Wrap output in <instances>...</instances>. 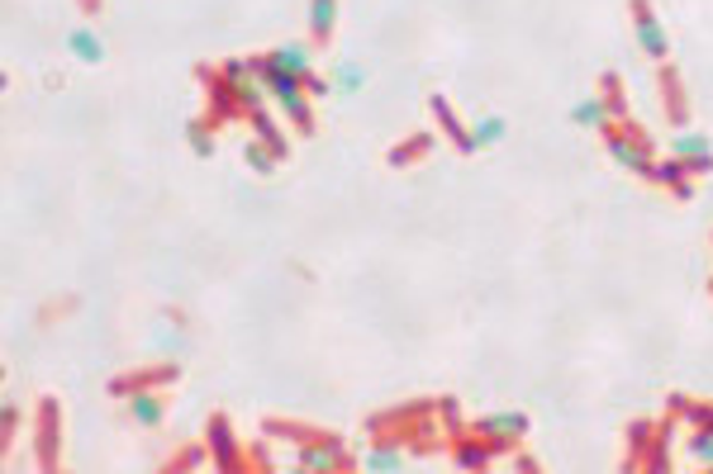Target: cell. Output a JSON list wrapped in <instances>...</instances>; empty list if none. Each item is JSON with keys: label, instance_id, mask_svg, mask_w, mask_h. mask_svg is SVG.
<instances>
[{"label": "cell", "instance_id": "obj_25", "mask_svg": "<svg viewBox=\"0 0 713 474\" xmlns=\"http://www.w3.org/2000/svg\"><path fill=\"white\" fill-rule=\"evenodd\" d=\"M600 100H604V110H608V118H632L628 114V86H624V76L618 72H600Z\"/></svg>", "mask_w": 713, "mask_h": 474}, {"label": "cell", "instance_id": "obj_36", "mask_svg": "<svg viewBox=\"0 0 713 474\" xmlns=\"http://www.w3.org/2000/svg\"><path fill=\"white\" fill-rule=\"evenodd\" d=\"M509 465H514V474H542V460H538V456H528L524 446H518V451H514Z\"/></svg>", "mask_w": 713, "mask_h": 474}, {"label": "cell", "instance_id": "obj_26", "mask_svg": "<svg viewBox=\"0 0 713 474\" xmlns=\"http://www.w3.org/2000/svg\"><path fill=\"white\" fill-rule=\"evenodd\" d=\"M196 465H210V446H205V441H186V446H176V451L162 460V474H181V470H196Z\"/></svg>", "mask_w": 713, "mask_h": 474}, {"label": "cell", "instance_id": "obj_35", "mask_svg": "<svg viewBox=\"0 0 713 474\" xmlns=\"http://www.w3.org/2000/svg\"><path fill=\"white\" fill-rule=\"evenodd\" d=\"M15 432H20V408L5 403V413H0V456L15 451Z\"/></svg>", "mask_w": 713, "mask_h": 474}, {"label": "cell", "instance_id": "obj_18", "mask_svg": "<svg viewBox=\"0 0 713 474\" xmlns=\"http://www.w3.org/2000/svg\"><path fill=\"white\" fill-rule=\"evenodd\" d=\"M167 389H143V394H134L128 399V417H134L138 427H162L167 423Z\"/></svg>", "mask_w": 713, "mask_h": 474}, {"label": "cell", "instance_id": "obj_40", "mask_svg": "<svg viewBox=\"0 0 713 474\" xmlns=\"http://www.w3.org/2000/svg\"><path fill=\"white\" fill-rule=\"evenodd\" d=\"M82 5V15H100V0H76Z\"/></svg>", "mask_w": 713, "mask_h": 474}, {"label": "cell", "instance_id": "obj_32", "mask_svg": "<svg viewBox=\"0 0 713 474\" xmlns=\"http://www.w3.org/2000/svg\"><path fill=\"white\" fill-rule=\"evenodd\" d=\"M699 152H713V142L704 134H694V128H680V134L671 138V157H680V162H690Z\"/></svg>", "mask_w": 713, "mask_h": 474}, {"label": "cell", "instance_id": "obj_20", "mask_svg": "<svg viewBox=\"0 0 713 474\" xmlns=\"http://www.w3.org/2000/svg\"><path fill=\"white\" fill-rule=\"evenodd\" d=\"M600 142H604V148H608V157H614L618 166H624V171H632V176H642V166L652 162V157H642V152L632 148V142H628L624 134H618V124H608L604 134H600Z\"/></svg>", "mask_w": 713, "mask_h": 474}, {"label": "cell", "instance_id": "obj_31", "mask_svg": "<svg viewBox=\"0 0 713 474\" xmlns=\"http://www.w3.org/2000/svg\"><path fill=\"white\" fill-rule=\"evenodd\" d=\"M685 456H690L699 470L713 465V427H690V437H685Z\"/></svg>", "mask_w": 713, "mask_h": 474}, {"label": "cell", "instance_id": "obj_3", "mask_svg": "<svg viewBox=\"0 0 713 474\" xmlns=\"http://www.w3.org/2000/svg\"><path fill=\"white\" fill-rule=\"evenodd\" d=\"M671 432L676 417H638L624 427V474H671Z\"/></svg>", "mask_w": 713, "mask_h": 474}, {"label": "cell", "instance_id": "obj_17", "mask_svg": "<svg viewBox=\"0 0 713 474\" xmlns=\"http://www.w3.org/2000/svg\"><path fill=\"white\" fill-rule=\"evenodd\" d=\"M333 34H339V0H309V43L323 52L333 48Z\"/></svg>", "mask_w": 713, "mask_h": 474}, {"label": "cell", "instance_id": "obj_29", "mask_svg": "<svg viewBox=\"0 0 713 474\" xmlns=\"http://www.w3.org/2000/svg\"><path fill=\"white\" fill-rule=\"evenodd\" d=\"M471 134H476V148H481V152L485 148H500V142L509 138V118H504V114H485L481 124L471 128Z\"/></svg>", "mask_w": 713, "mask_h": 474}, {"label": "cell", "instance_id": "obj_10", "mask_svg": "<svg viewBox=\"0 0 713 474\" xmlns=\"http://www.w3.org/2000/svg\"><path fill=\"white\" fill-rule=\"evenodd\" d=\"M628 20H632V34H638V48L647 52V58H652L656 67L661 62H671V38H666V29H661L652 0H628Z\"/></svg>", "mask_w": 713, "mask_h": 474}, {"label": "cell", "instance_id": "obj_19", "mask_svg": "<svg viewBox=\"0 0 713 474\" xmlns=\"http://www.w3.org/2000/svg\"><path fill=\"white\" fill-rule=\"evenodd\" d=\"M666 413L676 417V423H690V427H713V403L709 399H694V394H671Z\"/></svg>", "mask_w": 713, "mask_h": 474}, {"label": "cell", "instance_id": "obj_5", "mask_svg": "<svg viewBox=\"0 0 713 474\" xmlns=\"http://www.w3.org/2000/svg\"><path fill=\"white\" fill-rule=\"evenodd\" d=\"M34 465L44 474L62 470V403L53 394H38L34 403Z\"/></svg>", "mask_w": 713, "mask_h": 474}, {"label": "cell", "instance_id": "obj_9", "mask_svg": "<svg viewBox=\"0 0 713 474\" xmlns=\"http://www.w3.org/2000/svg\"><path fill=\"white\" fill-rule=\"evenodd\" d=\"M295 465L315 474H353L361 470V460L343 441H309V446H295Z\"/></svg>", "mask_w": 713, "mask_h": 474}, {"label": "cell", "instance_id": "obj_14", "mask_svg": "<svg viewBox=\"0 0 713 474\" xmlns=\"http://www.w3.org/2000/svg\"><path fill=\"white\" fill-rule=\"evenodd\" d=\"M466 427H471L476 437L500 441L504 451H518L528 437V427H533V417L528 413H485V417H466Z\"/></svg>", "mask_w": 713, "mask_h": 474}, {"label": "cell", "instance_id": "obj_6", "mask_svg": "<svg viewBox=\"0 0 713 474\" xmlns=\"http://www.w3.org/2000/svg\"><path fill=\"white\" fill-rule=\"evenodd\" d=\"M196 76L205 86V118H210L214 128H229V124H238V118H248V114H243L238 90L229 86V76L219 72L214 62H196Z\"/></svg>", "mask_w": 713, "mask_h": 474}, {"label": "cell", "instance_id": "obj_23", "mask_svg": "<svg viewBox=\"0 0 713 474\" xmlns=\"http://www.w3.org/2000/svg\"><path fill=\"white\" fill-rule=\"evenodd\" d=\"M67 52H72L76 62H82V67H106V58H110L106 43H100V38L90 34V29H72V34H67Z\"/></svg>", "mask_w": 713, "mask_h": 474}, {"label": "cell", "instance_id": "obj_27", "mask_svg": "<svg viewBox=\"0 0 713 474\" xmlns=\"http://www.w3.org/2000/svg\"><path fill=\"white\" fill-rule=\"evenodd\" d=\"M570 118H576L580 128H590V134H604L608 124H614V118H608V110H604V100H600V90H594V96H586L576 104V110H570Z\"/></svg>", "mask_w": 713, "mask_h": 474}, {"label": "cell", "instance_id": "obj_11", "mask_svg": "<svg viewBox=\"0 0 713 474\" xmlns=\"http://www.w3.org/2000/svg\"><path fill=\"white\" fill-rule=\"evenodd\" d=\"M647 186H656V190H666L671 200H694V176H690V166L680 162V157H652V162L642 166V176Z\"/></svg>", "mask_w": 713, "mask_h": 474}, {"label": "cell", "instance_id": "obj_24", "mask_svg": "<svg viewBox=\"0 0 713 474\" xmlns=\"http://www.w3.org/2000/svg\"><path fill=\"white\" fill-rule=\"evenodd\" d=\"M361 470L399 474V470H405V446H395V441H371V451L361 456Z\"/></svg>", "mask_w": 713, "mask_h": 474}, {"label": "cell", "instance_id": "obj_12", "mask_svg": "<svg viewBox=\"0 0 713 474\" xmlns=\"http://www.w3.org/2000/svg\"><path fill=\"white\" fill-rule=\"evenodd\" d=\"M428 114H433L438 134H443V138L452 142V152H457V157H476V152H481V148H476V134L462 124L457 104H452V100L443 96V90H433V96H428Z\"/></svg>", "mask_w": 713, "mask_h": 474}, {"label": "cell", "instance_id": "obj_30", "mask_svg": "<svg viewBox=\"0 0 713 474\" xmlns=\"http://www.w3.org/2000/svg\"><path fill=\"white\" fill-rule=\"evenodd\" d=\"M214 138H219V128L210 124V118H186V142L196 148V157H214Z\"/></svg>", "mask_w": 713, "mask_h": 474}, {"label": "cell", "instance_id": "obj_28", "mask_svg": "<svg viewBox=\"0 0 713 474\" xmlns=\"http://www.w3.org/2000/svg\"><path fill=\"white\" fill-rule=\"evenodd\" d=\"M243 166H248V171H257V176L267 180V176H276V171H281V157L271 152L262 138H253L248 148H243Z\"/></svg>", "mask_w": 713, "mask_h": 474}, {"label": "cell", "instance_id": "obj_38", "mask_svg": "<svg viewBox=\"0 0 713 474\" xmlns=\"http://www.w3.org/2000/svg\"><path fill=\"white\" fill-rule=\"evenodd\" d=\"M300 82H305L309 96H333V82H329V76H319V72H305Z\"/></svg>", "mask_w": 713, "mask_h": 474}, {"label": "cell", "instance_id": "obj_22", "mask_svg": "<svg viewBox=\"0 0 713 474\" xmlns=\"http://www.w3.org/2000/svg\"><path fill=\"white\" fill-rule=\"evenodd\" d=\"M248 128H253V138H262L267 148L281 157V162H285V157H291V138L281 134V124H276V118H271L267 104H262V110H253V114H248Z\"/></svg>", "mask_w": 713, "mask_h": 474}, {"label": "cell", "instance_id": "obj_13", "mask_svg": "<svg viewBox=\"0 0 713 474\" xmlns=\"http://www.w3.org/2000/svg\"><path fill=\"white\" fill-rule=\"evenodd\" d=\"M656 96H661V114H666L671 128H690V96H685V82H680V67L676 62H661L656 67Z\"/></svg>", "mask_w": 713, "mask_h": 474}, {"label": "cell", "instance_id": "obj_1", "mask_svg": "<svg viewBox=\"0 0 713 474\" xmlns=\"http://www.w3.org/2000/svg\"><path fill=\"white\" fill-rule=\"evenodd\" d=\"M367 437L371 441H395L405 446L409 456H433L447 446V432H443V417H438V399H409V403H395L385 413H371L367 417Z\"/></svg>", "mask_w": 713, "mask_h": 474}, {"label": "cell", "instance_id": "obj_2", "mask_svg": "<svg viewBox=\"0 0 713 474\" xmlns=\"http://www.w3.org/2000/svg\"><path fill=\"white\" fill-rule=\"evenodd\" d=\"M253 76H257V86L267 90L271 100H276V110L295 124V134L300 138H315V96L305 90L300 76H291V72H281L276 62H271V52H253Z\"/></svg>", "mask_w": 713, "mask_h": 474}, {"label": "cell", "instance_id": "obj_16", "mask_svg": "<svg viewBox=\"0 0 713 474\" xmlns=\"http://www.w3.org/2000/svg\"><path fill=\"white\" fill-rule=\"evenodd\" d=\"M438 148V138L433 134H409V138H399L391 152H385V166L391 171H409V166H419L428 162V152Z\"/></svg>", "mask_w": 713, "mask_h": 474}, {"label": "cell", "instance_id": "obj_39", "mask_svg": "<svg viewBox=\"0 0 713 474\" xmlns=\"http://www.w3.org/2000/svg\"><path fill=\"white\" fill-rule=\"evenodd\" d=\"M685 166H690V176H694V180H699V176H713V152H699V157H690Z\"/></svg>", "mask_w": 713, "mask_h": 474}, {"label": "cell", "instance_id": "obj_34", "mask_svg": "<svg viewBox=\"0 0 713 474\" xmlns=\"http://www.w3.org/2000/svg\"><path fill=\"white\" fill-rule=\"evenodd\" d=\"M618 134H624L632 148H638L642 157H656V142H652V134H647V128L638 124V118H618Z\"/></svg>", "mask_w": 713, "mask_h": 474}, {"label": "cell", "instance_id": "obj_33", "mask_svg": "<svg viewBox=\"0 0 713 474\" xmlns=\"http://www.w3.org/2000/svg\"><path fill=\"white\" fill-rule=\"evenodd\" d=\"M329 82H333V96H357V90H361V82H367V72H361V67H353V62H343V67L333 72Z\"/></svg>", "mask_w": 713, "mask_h": 474}, {"label": "cell", "instance_id": "obj_15", "mask_svg": "<svg viewBox=\"0 0 713 474\" xmlns=\"http://www.w3.org/2000/svg\"><path fill=\"white\" fill-rule=\"evenodd\" d=\"M262 437L271 441H291V446H309V441H343L329 427H309V423H291V417H262Z\"/></svg>", "mask_w": 713, "mask_h": 474}, {"label": "cell", "instance_id": "obj_21", "mask_svg": "<svg viewBox=\"0 0 713 474\" xmlns=\"http://www.w3.org/2000/svg\"><path fill=\"white\" fill-rule=\"evenodd\" d=\"M315 43H281V48H271V62H276L281 72H291V76H305V72H315Z\"/></svg>", "mask_w": 713, "mask_h": 474}, {"label": "cell", "instance_id": "obj_37", "mask_svg": "<svg viewBox=\"0 0 713 474\" xmlns=\"http://www.w3.org/2000/svg\"><path fill=\"white\" fill-rule=\"evenodd\" d=\"M267 441H271V437H262V441H253V446H248V456H253V470H262V474H271V470H276V465H271V456H267Z\"/></svg>", "mask_w": 713, "mask_h": 474}, {"label": "cell", "instance_id": "obj_8", "mask_svg": "<svg viewBox=\"0 0 713 474\" xmlns=\"http://www.w3.org/2000/svg\"><path fill=\"white\" fill-rule=\"evenodd\" d=\"M447 456H452V465L457 470H471V474H481L490 470L500 456H514V451H504L500 441H490V437H476L471 427L457 432V437H447Z\"/></svg>", "mask_w": 713, "mask_h": 474}, {"label": "cell", "instance_id": "obj_4", "mask_svg": "<svg viewBox=\"0 0 713 474\" xmlns=\"http://www.w3.org/2000/svg\"><path fill=\"white\" fill-rule=\"evenodd\" d=\"M205 446H210V465L219 474H253V456L248 446L238 441V432H233V417L229 413H214L205 417Z\"/></svg>", "mask_w": 713, "mask_h": 474}, {"label": "cell", "instance_id": "obj_7", "mask_svg": "<svg viewBox=\"0 0 713 474\" xmlns=\"http://www.w3.org/2000/svg\"><path fill=\"white\" fill-rule=\"evenodd\" d=\"M181 379V365L176 361H158V365H134V371H120L114 379H106V389L114 399H134L143 389H172Z\"/></svg>", "mask_w": 713, "mask_h": 474}]
</instances>
